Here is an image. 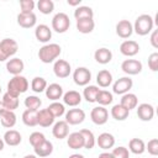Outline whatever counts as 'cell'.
I'll return each instance as SVG.
<instances>
[{
	"instance_id": "d590c367",
	"label": "cell",
	"mask_w": 158,
	"mask_h": 158,
	"mask_svg": "<svg viewBox=\"0 0 158 158\" xmlns=\"http://www.w3.org/2000/svg\"><path fill=\"white\" fill-rule=\"evenodd\" d=\"M99 88L98 86H95V85H89V86H86L85 89H84V98H85V100L88 101V102H95L96 101V96H98V94H99Z\"/></svg>"
},
{
	"instance_id": "cb8c5ba5",
	"label": "cell",
	"mask_w": 158,
	"mask_h": 158,
	"mask_svg": "<svg viewBox=\"0 0 158 158\" xmlns=\"http://www.w3.org/2000/svg\"><path fill=\"white\" fill-rule=\"evenodd\" d=\"M63 95V88L59 85V84H51L49 86L46 88V96L49 99V100H58L60 99Z\"/></svg>"
},
{
	"instance_id": "5bb4252c",
	"label": "cell",
	"mask_w": 158,
	"mask_h": 158,
	"mask_svg": "<svg viewBox=\"0 0 158 158\" xmlns=\"http://www.w3.org/2000/svg\"><path fill=\"white\" fill-rule=\"evenodd\" d=\"M17 23L23 28H31L36 25V15L33 12H20L17 15Z\"/></svg>"
},
{
	"instance_id": "d6986e66",
	"label": "cell",
	"mask_w": 158,
	"mask_h": 158,
	"mask_svg": "<svg viewBox=\"0 0 158 158\" xmlns=\"http://www.w3.org/2000/svg\"><path fill=\"white\" fill-rule=\"evenodd\" d=\"M68 132H69V127H68V123L65 121H58L53 128H52V133L56 138L58 139H63L68 136Z\"/></svg>"
},
{
	"instance_id": "7bdbcfd3",
	"label": "cell",
	"mask_w": 158,
	"mask_h": 158,
	"mask_svg": "<svg viewBox=\"0 0 158 158\" xmlns=\"http://www.w3.org/2000/svg\"><path fill=\"white\" fill-rule=\"evenodd\" d=\"M44 139H46L44 138V135L41 133V132H32L30 135V138H28V141H30V143H31V146L33 148H36L37 146H40Z\"/></svg>"
},
{
	"instance_id": "e575fe53",
	"label": "cell",
	"mask_w": 158,
	"mask_h": 158,
	"mask_svg": "<svg viewBox=\"0 0 158 158\" xmlns=\"http://www.w3.org/2000/svg\"><path fill=\"white\" fill-rule=\"evenodd\" d=\"M130 151L135 154H142L146 151V144L141 138H132L128 143Z\"/></svg>"
},
{
	"instance_id": "f546056e",
	"label": "cell",
	"mask_w": 158,
	"mask_h": 158,
	"mask_svg": "<svg viewBox=\"0 0 158 158\" xmlns=\"http://www.w3.org/2000/svg\"><path fill=\"white\" fill-rule=\"evenodd\" d=\"M95 27V22L93 19H85L77 21V30L81 33H90Z\"/></svg>"
},
{
	"instance_id": "9c48e42d",
	"label": "cell",
	"mask_w": 158,
	"mask_h": 158,
	"mask_svg": "<svg viewBox=\"0 0 158 158\" xmlns=\"http://www.w3.org/2000/svg\"><path fill=\"white\" fill-rule=\"evenodd\" d=\"M85 112L81 109H70L65 114V122L69 125H79L84 121Z\"/></svg>"
},
{
	"instance_id": "816d5d0a",
	"label": "cell",
	"mask_w": 158,
	"mask_h": 158,
	"mask_svg": "<svg viewBox=\"0 0 158 158\" xmlns=\"http://www.w3.org/2000/svg\"><path fill=\"white\" fill-rule=\"evenodd\" d=\"M69 158H84V156H81V154H72V156H69Z\"/></svg>"
},
{
	"instance_id": "f6af8a7d",
	"label": "cell",
	"mask_w": 158,
	"mask_h": 158,
	"mask_svg": "<svg viewBox=\"0 0 158 158\" xmlns=\"http://www.w3.org/2000/svg\"><path fill=\"white\" fill-rule=\"evenodd\" d=\"M114 158H128L130 157V153L127 151V148L125 147H117V148H114L112 153Z\"/></svg>"
},
{
	"instance_id": "7c38bea8",
	"label": "cell",
	"mask_w": 158,
	"mask_h": 158,
	"mask_svg": "<svg viewBox=\"0 0 158 158\" xmlns=\"http://www.w3.org/2000/svg\"><path fill=\"white\" fill-rule=\"evenodd\" d=\"M132 79L131 78H127V77H123V78H120L115 81L114 84V93L116 94H126L131 88H132Z\"/></svg>"
},
{
	"instance_id": "83f0119b",
	"label": "cell",
	"mask_w": 158,
	"mask_h": 158,
	"mask_svg": "<svg viewBox=\"0 0 158 158\" xmlns=\"http://www.w3.org/2000/svg\"><path fill=\"white\" fill-rule=\"evenodd\" d=\"M1 101H2V106H4V109H6V110L14 111L15 109L19 107V98L12 96V95H10L9 93H5V94H4Z\"/></svg>"
},
{
	"instance_id": "681fc988",
	"label": "cell",
	"mask_w": 158,
	"mask_h": 158,
	"mask_svg": "<svg viewBox=\"0 0 158 158\" xmlns=\"http://www.w3.org/2000/svg\"><path fill=\"white\" fill-rule=\"evenodd\" d=\"M80 1H81V0H68V5H70V6H77V5L80 4Z\"/></svg>"
},
{
	"instance_id": "60d3db41",
	"label": "cell",
	"mask_w": 158,
	"mask_h": 158,
	"mask_svg": "<svg viewBox=\"0 0 158 158\" xmlns=\"http://www.w3.org/2000/svg\"><path fill=\"white\" fill-rule=\"evenodd\" d=\"M41 104L42 101L37 96H27L25 99V106L27 107V110H38Z\"/></svg>"
},
{
	"instance_id": "74e56055",
	"label": "cell",
	"mask_w": 158,
	"mask_h": 158,
	"mask_svg": "<svg viewBox=\"0 0 158 158\" xmlns=\"http://www.w3.org/2000/svg\"><path fill=\"white\" fill-rule=\"evenodd\" d=\"M31 88L35 93H42L47 88V81H46V79H43L41 77H36V78H33V80L31 83Z\"/></svg>"
},
{
	"instance_id": "603a6c76",
	"label": "cell",
	"mask_w": 158,
	"mask_h": 158,
	"mask_svg": "<svg viewBox=\"0 0 158 158\" xmlns=\"http://www.w3.org/2000/svg\"><path fill=\"white\" fill-rule=\"evenodd\" d=\"M115 144V138L111 133H107V132H104L101 135H99L98 137V146L101 148V149H109V148H112Z\"/></svg>"
},
{
	"instance_id": "2e32d148",
	"label": "cell",
	"mask_w": 158,
	"mask_h": 158,
	"mask_svg": "<svg viewBox=\"0 0 158 158\" xmlns=\"http://www.w3.org/2000/svg\"><path fill=\"white\" fill-rule=\"evenodd\" d=\"M0 121H1V125L6 128H11L15 126L16 123V115L14 114V111H10V110H6V109H2L0 111Z\"/></svg>"
},
{
	"instance_id": "484cf974",
	"label": "cell",
	"mask_w": 158,
	"mask_h": 158,
	"mask_svg": "<svg viewBox=\"0 0 158 158\" xmlns=\"http://www.w3.org/2000/svg\"><path fill=\"white\" fill-rule=\"evenodd\" d=\"M21 139H22L21 138V135L16 130H9L4 135V142L6 144H9V146H12V147L20 144L21 143Z\"/></svg>"
},
{
	"instance_id": "f5cc1de1",
	"label": "cell",
	"mask_w": 158,
	"mask_h": 158,
	"mask_svg": "<svg viewBox=\"0 0 158 158\" xmlns=\"http://www.w3.org/2000/svg\"><path fill=\"white\" fill-rule=\"evenodd\" d=\"M4 143H5V142H4V141H2L1 138H0V152H1L2 149H4Z\"/></svg>"
},
{
	"instance_id": "4fadbf2b",
	"label": "cell",
	"mask_w": 158,
	"mask_h": 158,
	"mask_svg": "<svg viewBox=\"0 0 158 158\" xmlns=\"http://www.w3.org/2000/svg\"><path fill=\"white\" fill-rule=\"evenodd\" d=\"M138 51H139V46L136 41H123L120 46V52L127 57L136 56Z\"/></svg>"
},
{
	"instance_id": "ffe728a7",
	"label": "cell",
	"mask_w": 158,
	"mask_h": 158,
	"mask_svg": "<svg viewBox=\"0 0 158 158\" xmlns=\"http://www.w3.org/2000/svg\"><path fill=\"white\" fill-rule=\"evenodd\" d=\"M67 143H68V147L72 148V149H79V148H83L84 147V138L81 136L80 132H73L68 136V139H67Z\"/></svg>"
},
{
	"instance_id": "11a10c76",
	"label": "cell",
	"mask_w": 158,
	"mask_h": 158,
	"mask_svg": "<svg viewBox=\"0 0 158 158\" xmlns=\"http://www.w3.org/2000/svg\"><path fill=\"white\" fill-rule=\"evenodd\" d=\"M2 109H4V106H2V101H1V100H0V111H1V110H2Z\"/></svg>"
},
{
	"instance_id": "8992f818",
	"label": "cell",
	"mask_w": 158,
	"mask_h": 158,
	"mask_svg": "<svg viewBox=\"0 0 158 158\" xmlns=\"http://www.w3.org/2000/svg\"><path fill=\"white\" fill-rule=\"evenodd\" d=\"M73 79H74V83L79 86H84L86 85L90 80H91V73L88 68L85 67H79L74 70L73 73Z\"/></svg>"
},
{
	"instance_id": "9a60e30c",
	"label": "cell",
	"mask_w": 158,
	"mask_h": 158,
	"mask_svg": "<svg viewBox=\"0 0 158 158\" xmlns=\"http://www.w3.org/2000/svg\"><path fill=\"white\" fill-rule=\"evenodd\" d=\"M137 116L142 121H151L154 116V109L151 104H141L137 109Z\"/></svg>"
},
{
	"instance_id": "6da1fadb",
	"label": "cell",
	"mask_w": 158,
	"mask_h": 158,
	"mask_svg": "<svg viewBox=\"0 0 158 158\" xmlns=\"http://www.w3.org/2000/svg\"><path fill=\"white\" fill-rule=\"evenodd\" d=\"M27 89H28V81L22 75H15L7 83V93L16 98H19V95L25 93Z\"/></svg>"
},
{
	"instance_id": "f35d334b",
	"label": "cell",
	"mask_w": 158,
	"mask_h": 158,
	"mask_svg": "<svg viewBox=\"0 0 158 158\" xmlns=\"http://www.w3.org/2000/svg\"><path fill=\"white\" fill-rule=\"evenodd\" d=\"M37 6H38V10L44 15L51 14L54 9V4H53L52 0H40Z\"/></svg>"
},
{
	"instance_id": "30bf717a",
	"label": "cell",
	"mask_w": 158,
	"mask_h": 158,
	"mask_svg": "<svg viewBox=\"0 0 158 158\" xmlns=\"http://www.w3.org/2000/svg\"><path fill=\"white\" fill-rule=\"evenodd\" d=\"M53 72L58 78H67L70 74V64L64 59H58L53 65Z\"/></svg>"
},
{
	"instance_id": "bcb514c9",
	"label": "cell",
	"mask_w": 158,
	"mask_h": 158,
	"mask_svg": "<svg viewBox=\"0 0 158 158\" xmlns=\"http://www.w3.org/2000/svg\"><path fill=\"white\" fill-rule=\"evenodd\" d=\"M146 149L148 151L149 154H152V156H158V139H157V138L151 139V141L147 143V148H146Z\"/></svg>"
},
{
	"instance_id": "1f68e13d",
	"label": "cell",
	"mask_w": 158,
	"mask_h": 158,
	"mask_svg": "<svg viewBox=\"0 0 158 158\" xmlns=\"http://www.w3.org/2000/svg\"><path fill=\"white\" fill-rule=\"evenodd\" d=\"M137 102H138V99L135 94H125L122 98H121V102L120 105H122L125 109H127L128 111L135 109L137 106Z\"/></svg>"
},
{
	"instance_id": "4316f807",
	"label": "cell",
	"mask_w": 158,
	"mask_h": 158,
	"mask_svg": "<svg viewBox=\"0 0 158 158\" xmlns=\"http://www.w3.org/2000/svg\"><path fill=\"white\" fill-rule=\"evenodd\" d=\"M63 101L69 106H77L81 101V95L75 90H69L63 95Z\"/></svg>"
},
{
	"instance_id": "f1b7e54d",
	"label": "cell",
	"mask_w": 158,
	"mask_h": 158,
	"mask_svg": "<svg viewBox=\"0 0 158 158\" xmlns=\"http://www.w3.org/2000/svg\"><path fill=\"white\" fill-rule=\"evenodd\" d=\"M33 149H35V153H36L38 157H48V156L53 152V144H52L49 141L44 139L40 146H37V147L33 148Z\"/></svg>"
},
{
	"instance_id": "b9f144b4",
	"label": "cell",
	"mask_w": 158,
	"mask_h": 158,
	"mask_svg": "<svg viewBox=\"0 0 158 158\" xmlns=\"http://www.w3.org/2000/svg\"><path fill=\"white\" fill-rule=\"evenodd\" d=\"M48 111L54 116V117H60L64 114V105L60 102H53L48 107Z\"/></svg>"
},
{
	"instance_id": "db71d44e",
	"label": "cell",
	"mask_w": 158,
	"mask_h": 158,
	"mask_svg": "<svg viewBox=\"0 0 158 158\" xmlns=\"http://www.w3.org/2000/svg\"><path fill=\"white\" fill-rule=\"evenodd\" d=\"M23 158H36V156H33V154H28V156H25Z\"/></svg>"
},
{
	"instance_id": "44dd1931",
	"label": "cell",
	"mask_w": 158,
	"mask_h": 158,
	"mask_svg": "<svg viewBox=\"0 0 158 158\" xmlns=\"http://www.w3.org/2000/svg\"><path fill=\"white\" fill-rule=\"evenodd\" d=\"M94 58H95V60H96L98 63H100V64H107V63H110L111 59H112V53H111V51L107 49V48H99V49L95 51Z\"/></svg>"
},
{
	"instance_id": "ba28073f",
	"label": "cell",
	"mask_w": 158,
	"mask_h": 158,
	"mask_svg": "<svg viewBox=\"0 0 158 158\" xmlns=\"http://www.w3.org/2000/svg\"><path fill=\"white\" fill-rule=\"evenodd\" d=\"M90 117H91V121L95 125H104V123H106V121L109 118V112L105 107L98 106V107H94L91 110Z\"/></svg>"
},
{
	"instance_id": "277c9868",
	"label": "cell",
	"mask_w": 158,
	"mask_h": 158,
	"mask_svg": "<svg viewBox=\"0 0 158 158\" xmlns=\"http://www.w3.org/2000/svg\"><path fill=\"white\" fill-rule=\"evenodd\" d=\"M19 49V44L12 38H5L0 42V62L6 60L9 57L14 56Z\"/></svg>"
},
{
	"instance_id": "52a82bcc",
	"label": "cell",
	"mask_w": 158,
	"mask_h": 158,
	"mask_svg": "<svg viewBox=\"0 0 158 158\" xmlns=\"http://www.w3.org/2000/svg\"><path fill=\"white\" fill-rule=\"evenodd\" d=\"M121 69L130 75H136L142 70V63L136 59H126L121 64Z\"/></svg>"
},
{
	"instance_id": "9f6ffc18",
	"label": "cell",
	"mask_w": 158,
	"mask_h": 158,
	"mask_svg": "<svg viewBox=\"0 0 158 158\" xmlns=\"http://www.w3.org/2000/svg\"><path fill=\"white\" fill-rule=\"evenodd\" d=\"M0 93H1V86H0Z\"/></svg>"
},
{
	"instance_id": "5b68a950",
	"label": "cell",
	"mask_w": 158,
	"mask_h": 158,
	"mask_svg": "<svg viewBox=\"0 0 158 158\" xmlns=\"http://www.w3.org/2000/svg\"><path fill=\"white\" fill-rule=\"evenodd\" d=\"M70 26V20L67 14L58 12L52 19V28L58 33H64Z\"/></svg>"
},
{
	"instance_id": "c3c4849f",
	"label": "cell",
	"mask_w": 158,
	"mask_h": 158,
	"mask_svg": "<svg viewBox=\"0 0 158 158\" xmlns=\"http://www.w3.org/2000/svg\"><path fill=\"white\" fill-rule=\"evenodd\" d=\"M151 43L154 48H158V31L157 30H154L151 36Z\"/></svg>"
},
{
	"instance_id": "d4e9b609",
	"label": "cell",
	"mask_w": 158,
	"mask_h": 158,
	"mask_svg": "<svg viewBox=\"0 0 158 158\" xmlns=\"http://www.w3.org/2000/svg\"><path fill=\"white\" fill-rule=\"evenodd\" d=\"M54 122V116L48 111V109H43L38 111V125L42 127H49Z\"/></svg>"
},
{
	"instance_id": "ac0fdd59",
	"label": "cell",
	"mask_w": 158,
	"mask_h": 158,
	"mask_svg": "<svg viewBox=\"0 0 158 158\" xmlns=\"http://www.w3.org/2000/svg\"><path fill=\"white\" fill-rule=\"evenodd\" d=\"M35 36H36L37 41H40V42H42V43H46V42H48V41L51 40V37H52V31L49 30L48 26H46V25H40V26H37L36 30H35Z\"/></svg>"
},
{
	"instance_id": "ee69618b",
	"label": "cell",
	"mask_w": 158,
	"mask_h": 158,
	"mask_svg": "<svg viewBox=\"0 0 158 158\" xmlns=\"http://www.w3.org/2000/svg\"><path fill=\"white\" fill-rule=\"evenodd\" d=\"M20 6H21V12H23V14L32 12V10L35 7V1L33 0H21Z\"/></svg>"
},
{
	"instance_id": "8d00e7d4",
	"label": "cell",
	"mask_w": 158,
	"mask_h": 158,
	"mask_svg": "<svg viewBox=\"0 0 158 158\" xmlns=\"http://www.w3.org/2000/svg\"><path fill=\"white\" fill-rule=\"evenodd\" d=\"M84 138V148L86 149H91L94 146H95V137H94V133L89 130H81L79 131Z\"/></svg>"
},
{
	"instance_id": "ab89813d",
	"label": "cell",
	"mask_w": 158,
	"mask_h": 158,
	"mask_svg": "<svg viewBox=\"0 0 158 158\" xmlns=\"http://www.w3.org/2000/svg\"><path fill=\"white\" fill-rule=\"evenodd\" d=\"M96 101L100 105H102V106L109 105V104L112 102V94L109 93V91H106V90H100L99 94H98V96H96Z\"/></svg>"
},
{
	"instance_id": "836d02e7",
	"label": "cell",
	"mask_w": 158,
	"mask_h": 158,
	"mask_svg": "<svg viewBox=\"0 0 158 158\" xmlns=\"http://www.w3.org/2000/svg\"><path fill=\"white\" fill-rule=\"evenodd\" d=\"M93 16H94V12H93L91 7H89V6H79L74 11V17L77 19V21L85 20V19H93Z\"/></svg>"
},
{
	"instance_id": "7a4b0ae2",
	"label": "cell",
	"mask_w": 158,
	"mask_h": 158,
	"mask_svg": "<svg viewBox=\"0 0 158 158\" xmlns=\"http://www.w3.org/2000/svg\"><path fill=\"white\" fill-rule=\"evenodd\" d=\"M60 52H62V49H60V47L57 43L46 44L42 48H40V51H38V58L43 63H52L60 54Z\"/></svg>"
},
{
	"instance_id": "7dc6e473",
	"label": "cell",
	"mask_w": 158,
	"mask_h": 158,
	"mask_svg": "<svg viewBox=\"0 0 158 158\" xmlns=\"http://www.w3.org/2000/svg\"><path fill=\"white\" fill-rule=\"evenodd\" d=\"M148 67L151 70L157 72L158 70V53H152L148 58Z\"/></svg>"
},
{
	"instance_id": "3957f363",
	"label": "cell",
	"mask_w": 158,
	"mask_h": 158,
	"mask_svg": "<svg viewBox=\"0 0 158 158\" xmlns=\"http://www.w3.org/2000/svg\"><path fill=\"white\" fill-rule=\"evenodd\" d=\"M153 19L149 15H139L135 21V32L139 36L148 35L153 28Z\"/></svg>"
},
{
	"instance_id": "8fae6325",
	"label": "cell",
	"mask_w": 158,
	"mask_h": 158,
	"mask_svg": "<svg viewBox=\"0 0 158 158\" xmlns=\"http://www.w3.org/2000/svg\"><path fill=\"white\" fill-rule=\"evenodd\" d=\"M133 32V26L128 20H121L116 25V33L121 38H128Z\"/></svg>"
},
{
	"instance_id": "e0dca14e",
	"label": "cell",
	"mask_w": 158,
	"mask_h": 158,
	"mask_svg": "<svg viewBox=\"0 0 158 158\" xmlns=\"http://www.w3.org/2000/svg\"><path fill=\"white\" fill-rule=\"evenodd\" d=\"M23 67H25V64H23L22 59H20V58H12L6 63L7 72L10 74H12L14 77L15 75H20V73L23 70Z\"/></svg>"
},
{
	"instance_id": "7402d4cb",
	"label": "cell",
	"mask_w": 158,
	"mask_h": 158,
	"mask_svg": "<svg viewBox=\"0 0 158 158\" xmlns=\"http://www.w3.org/2000/svg\"><path fill=\"white\" fill-rule=\"evenodd\" d=\"M22 121L28 127H33V126L38 125V110H26V111H23Z\"/></svg>"
},
{
	"instance_id": "4dcf8cb0",
	"label": "cell",
	"mask_w": 158,
	"mask_h": 158,
	"mask_svg": "<svg viewBox=\"0 0 158 158\" xmlns=\"http://www.w3.org/2000/svg\"><path fill=\"white\" fill-rule=\"evenodd\" d=\"M96 81H98V84H99L101 88H107V86L111 84V81H112V75H111V73H110L109 70H106V69L100 70V72L98 73V75H96Z\"/></svg>"
},
{
	"instance_id": "f907efd6",
	"label": "cell",
	"mask_w": 158,
	"mask_h": 158,
	"mask_svg": "<svg viewBox=\"0 0 158 158\" xmlns=\"http://www.w3.org/2000/svg\"><path fill=\"white\" fill-rule=\"evenodd\" d=\"M98 158H114V156L111 153H101V154H99Z\"/></svg>"
},
{
	"instance_id": "d6a6232c",
	"label": "cell",
	"mask_w": 158,
	"mask_h": 158,
	"mask_svg": "<svg viewBox=\"0 0 158 158\" xmlns=\"http://www.w3.org/2000/svg\"><path fill=\"white\" fill-rule=\"evenodd\" d=\"M128 114H130V111L127 110V109H125L122 105H115L112 109H111V115H112V117L115 118V120H117V121H123V120H126L127 117H128Z\"/></svg>"
}]
</instances>
